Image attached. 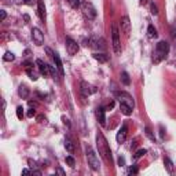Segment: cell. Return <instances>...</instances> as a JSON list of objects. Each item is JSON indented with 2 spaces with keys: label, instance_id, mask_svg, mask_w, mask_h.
<instances>
[{
  "label": "cell",
  "instance_id": "3",
  "mask_svg": "<svg viewBox=\"0 0 176 176\" xmlns=\"http://www.w3.org/2000/svg\"><path fill=\"white\" fill-rule=\"evenodd\" d=\"M112 37H113V50H114L116 54H120L121 52V41H120V32H118V28L116 24L112 25Z\"/></svg>",
  "mask_w": 176,
  "mask_h": 176
},
{
  "label": "cell",
  "instance_id": "11",
  "mask_svg": "<svg viewBox=\"0 0 176 176\" xmlns=\"http://www.w3.org/2000/svg\"><path fill=\"white\" fill-rule=\"evenodd\" d=\"M127 134H128V127H127V124H123V127L118 129L117 136H116V140H117V143H124V142H125Z\"/></svg>",
  "mask_w": 176,
  "mask_h": 176
},
{
  "label": "cell",
  "instance_id": "10",
  "mask_svg": "<svg viewBox=\"0 0 176 176\" xmlns=\"http://www.w3.org/2000/svg\"><path fill=\"white\" fill-rule=\"evenodd\" d=\"M32 38L36 43V46H43L44 43V35L38 28H33L32 29Z\"/></svg>",
  "mask_w": 176,
  "mask_h": 176
},
{
  "label": "cell",
  "instance_id": "14",
  "mask_svg": "<svg viewBox=\"0 0 176 176\" xmlns=\"http://www.w3.org/2000/svg\"><path fill=\"white\" fill-rule=\"evenodd\" d=\"M37 13H38V16H40L41 21H46L47 18V13H46V6H44V2L43 0H38L37 2Z\"/></svg>",
  "mask_w": 176,
  "mask_h": 176
},
{
  "label": "cell",
  "instance_id": "18",
  "mask_svg": "<svg viewBox=\"0 0 176 176\" xmlns=\"http://www.w3.org/2000/svg\"><path fill=\"white\" fill-rule=\"evenodd\" d=\"M94 58H95L98 62H101V63H106L107 61H109V57H107V55H105V54H98V52H96V54H94Z\"/></svg>",
  "mask_w": 176,
  "mask_h": 176
},
{
  "label": "cell",
  "instance_id": "38",
  "mask_svg": "<svg viewBox=\"0 0 176 176\" xmlns=\"http://www.w3.org/2000/svg\"><path fill=\"white\" fill-rule=\"evenodd\" d=\"M22 173H24V175H26V173H32V172H30L29 169H22Z\"/></svg>",
  "mask_w": 176,
  "mask_h": 176
},
{
  "label": "cell",
  "instance_id": "27",
  "mask_svg": "<svg viewBox=\"0 0 176 176\" xmlns=\"http://www.w3.org/2000/svg\"><path fill=\"white\" fill-rule=\"evenodd\" d=\"M66 164H68L69 167L73 168L74 165H76V161H74V158L72 156H68V157H66Z\"/></svg>",
  "mask_w": 176,
  "mask_h": 176
},
{
  "label": "cell",
  "instance_id": "40",
  "mask_svg": "<svg viewBox=\"0 0 176 176\" xmlns=\"http://www.w3.org/2000/svg\"><path fill=\"white\" fill-rule=\"evenodd\" d=\"M58 173H61V175H65V172H63L61 168H58Z\"/></svg>",
  "mask_w": 176,
  "mask_h": 176
},
{
  "label": "cell",
  "instance_id": "41",
  "mask_svg": "<svg viewBox=\"0 0 176 176\" xmlns=\"http://www.w3.org/2000/svg\"><path fill=\"white\" fill-rule=\"evenodd\" d=\"M147 2H148V0H140V4H146Z\"/></svg>",
  "mask_w": 176,
  "mask_h": 176
},
{
  "label": "cell",
  "instance_id": "15",
  "mask_svg": "<svg viewBox=\"0 0 176 176\" xmlns=\"http://www.w3.org/2000/svg\"><path fill=\"white\" fill-rule=\"evenodd\" d=\"M96 118H98L101 125L106 124V110H105L103 107H98V109H96Z\"/></svg>",
  "mask_w": 176,
  "mask_h": 176
},
{
  "label": "cell",
  "instance_id": "9",
  "mask_svg": "<svg viewBox=\"0 0 176 176\" xmlns=\"http://www.w3.org/2000/svg\"><path fill=\"white\" fill-rule=\"evenodd\" d=\"M87 46L92 47V48H96V50H101V51H103L105 48H106V46H105V40L103 38H99V37H94V38H90L88 40V44Z\"/></svg>",
  "mask_w": 176,
  "mask_h": 176
},
{
  "label": "cell",
  "instance_id": "26",
  "mask_svg": "<svg viewBox=\"0 0 176 176\" xmlns=\"http://www.w3.org/2000/svg\"><path fill=\"white\" fill-rule=\"evenodd\" d=\"M147 153V150H146V148H140V150H138L136 153H135V158H140V157H143L145 156V154Z\"/></svg>",
  "mask_w": 176,
  "mask_h": 176
},
{
  "label": "cell",
  "instance_id": "31",
  "mask_svg": "<svg viewBox=\"0 0 176 176\" xmlns=\"http://www.w3.org/2000/svg\"><path fill=\"white\" fill-rule=\"evenodd\" d=\"M151 14H154V15H157V14H158V8H157V6L151 4Z\"/></svg>",
  "mask_w": 176,
  "mask_h": 176
},
{
  "label": "cell",
  "instance_id": "25",
  "mask_svg": "<svg viewBox=\"0 0 176 176\" xmlns=\"http://www.w3.org/2000/svg\"><path fill=\"white\" fill-rule=\"evenodd\" d=\"M26 73H28V76H29L30 79L33 80V81H36V80L38 79V77H37V74H36V72H33L32 69H26Z\"/></svg>",
  "mask_w": 176,
  "mask_h": 176
},
{
  "label": "cell",
  "instance_id": "29",
  "mask_svg": "<svg viewBox=\"0 0 176 176\" xmlns=\"http://www.w3.org/2000/svg\"><path fill=\"white\" fill-rule=\"evenodd\" d=\"M145 131H146V135H147V136L150 138L151 140H154V139H156V138H154V135L151 134V131H150V128H148V127H146V128H145Z\"/></svg>",
  "mask_w": 176,
  "mask_h": 176
},
{
  "label": "cell",
  "instance_id": "24",
  "mask_svg": "<svg viewBox=\"0 0 176 176\" xmlns=\"http://www.w3.org/2000/svg\"><path fill=\"white\" fill-rule=\"evenodd\" d=\"M121 80H123V82L125 85H129V82H131L129 76H128V73H127V72H123V73H121Z\"/></svg>",
  "mask_w": 176,
  "mask_h": 176
},
{
  "label": "cell",
  "instance_id": "1",
  "mask_svg": "<svg viewBox=\"0 0 176 176\" xmlns=\"http://www.w3.org/2000/svg\"><path fill=\"white\" fill-rule=\"evenodd\" d=\"M96 147L99 150V154L103 157L106 161H113V157H112V151H110V147H109V143H107L106 138L103 136L102 132H98L96 134Z\"/></svg>",
  "mask_w": 176,
  "mask_h": 176
},
{
  "label": "cell",
  "instance_id": "4",
  "mask_svg": "<svg viewBox=\"0 0 176 176\" xmlns=\"http://www.w3.org/2000/svg\"><path fill=\"white\" fill-rule=\"evenodd\" d=\"M80 8H81L82 14H84V15L87 16L88 19H95V16H96V10H95V7H94L92 3H90V2H82L81 4H80Z\"/></svg>",
  "mask_w": 176,
  "mask_h": 176
},
{
  "label": "cell",
  "instance_id": "19",
  "mask_svg": "<svg viewBox=\"0 0 176 176\" xmlns=\"http://www.w3.org/2000/svg\"><path fill=\"white\" fill-rule=\"evenodd\" d=\"M65 148H66V150H68L70 154L74 151V145H73V142L70 140V138H66V139H65Z\"/></svg>",
  "mask_w": 176,
  "mask_h": 176
},
{
  "label": "cell",
  "instance_id": "37",
  "mask_svg": "<svg viewBox=\"0 0 176 176\" xmlns=\"http://www.w3.org/2000/svg\"><path fill=\"white\" fill-rule=\"evenodd\" d=\"M118 164H120V167H123V165L125 164V160H124L123 157H120V158H118Z\"/></svg>",
  "mask_w": 176,
  "mask_h": 176
},
{
  "label": "cell",
  "instance_id": "7",
  "mask_svg": "<svg viewBox=\"0 0 176 176\" xmlns=\"http://www.w3.org/2000/svg\"><path fill=\"white\" fill-rule=\"evenodd\" d=\"M80 91H81V95L84 96V98H88L90 95H92V94L96 92V87L88 84L87 81H81V84H80Z\"/></svg>",
  "mask_w": 176,
  "mask_h": 176
},
{
  "label": "cell",
  "instance_id": "21",
  "mask_svg": "<svg viewBox=\"0 0 176 176\" xmlns=\"http://www.w3.org/2000/svg\"><path fill=\"white\" fill-rule=\"evenodd\" d=\"M164 165H165V168H167V170L169 173L173 172V162L170 161L169 158H164Z\"/></svg>",
  "mask_w": 176,
  "mask_h": 176
},
{
  "label": "cell",
  "instance_id": "17",
  "mask_svg": "<svg viewBox=\"0 0 176 176\" xmlns=\"http://www.w3.org/2000/svg\"><path fill=\"white\" fill-rule=\"evenodd\" d=\"M18 95L21 96L22 99H26L28 96H29V90H28L25 85H21V87L18 88Z\"/></svg>",
  "mask_w": 176,
  "mask_h": 176
},
{
  "label": "cell",
  "instance_id": "16",
  "mask_svg": "<svg viewBox=\"0 0 176 176\" xmlns=\"http://www.w3.org/2000/svg\"><path fill=\"white\" fill-rule=\"evenodd\" d=\"M52 59H54V62H55V68L59 70V73L62 74H65V72H63V65H62V61H61V58H59V55L57 54V52H54V55H52Z\"/></svg>",
  "mask_w": 176,
  "mask_h": 176
},
{
  "label": "cell",
  "instance_id": "5",
  "mask_svg": "<svg viewBox=\"0 0 176 176\" xmlns=\"http://www.w3.org/2000/svg\"><path fill=\"white\" fill-rule=\"evenodd\" d=\"M116 98L118 99V102L123 105H127L128 107H131V109H134L135 107V101L134 98H132L131 95H129L128 92H124V91H121V92H117L116 94Z\"/></svg>",
  "mask_w": 176,
  "mask_h": 176
},
{
  "label": "cell",
  "instance_id": "22",
  "mask_svg": "<svg viewBox=\"0 0 176 176\" xmlns=\"http://www.w3.org/2000/svg\"><path fill=\"white\" fill-rule=\"evenodd\" d=\"M120 109H121V113H123V114H125V116H129L132 113V109H131V107H128L127 105L120 103Z\"/></svg>",
  "mask_w": 176,
  "mask_h": 176
},
{
  "label": "cell",
  "instance_id": "6",
  "mask_svg": "<svg viewBox=\"0 0 176 176\" xmlns=\"http://www.w3.org/2000/svg\"><path fill=\"white\" fill-rule=\"evenodd\" d=\"M87 158H88V165H90L94 170H99V168H101L99 160H98V157H96L95 151H94L91 147L87 148Z\"/></svg>",
  "mask_w": 176,
  "mask_h": 176
},
{
  "label": "cell",
  "instance_id": "32",
  "mask_svg": "<svg viewBox=\"0 0 176 176\" xmlns=\"http://www.w3.org/2000/svg\"><path fill=\"white\" fill-rule=\"evenodd\" d=\"M69 3H70L73 7H77V6H80V0H69Z\"/></svg>",
  "mask_w": 176,
  "mask_h": 176
},
{
  "label": "cell",
  "instance_id": "39",
  "mask_svg": "<svg viewBox=\"0 0 176 176\" xmlns=\"http://www.w3.org/2000/svg\"><path fill=\"white\" fill-rule=\"evenodd\" d=\"M114 107V102H112V103H109V106H107V109H113Z\"/></svg>",
  "mask_w": 176,
  "mask_h": 176
},
{
  "label": "cell",
  "instance_id": "23",
  "mask_svg": "<svg viewBox=\"0 0 176 176\" xmlns=\"http://www.w3.org/2000/svg\"><path fill=\"white\" fill-rule=\"evenodd\" d=\"M3 59H4L6 62H11V61H14V59H15V55H14L13 52H10V51H8V52H6V54H4V57H3Z\"/></svg>",
  "mask_w": 176,
  "mask_h": 176
},
{
  "label": "cell",
  "instance_id": "34",
  "mask_svg": "<svg viewBox=\"0 0 176 176\" xmlns=\"http://www.w3.org/2000/svg\"><path fill=\"white\" fill-rule=\"evenodd\" d=\"M6 16H7V14H6V11H4V10H0V19H2V21H4V19H6Z\"/></svg>",
  "mask_w": 176,
  "mask_h": 176
},
{
  "label": "cell",
  "instance_id": "12",
  "mask_svg": "<svg viewBox=\"0 0 176 176\" xmlns=\"http://www.w3.org/2000/svg\"><path fill=\"white\" fill-rule=\"evenodd\" d=\"M120 22H121V29H123V32L125 33V35H129V33H131V21H129V16L124 15Z\"/></svg>",
  "mask_w": 176,
  "mask_h": 176
},
{
  "label": "cell",
  "instance_id": "20",
  "mask_svg": "<svg viewBox=\"0 0 176 176\" xmlns=\"http://www.w3.org/2000/svg\"><path fill=\"white\" fill-rule=\"evenodd\" d=\"M147 36H148L150 38H156L157 36H158V33H157L156 28H154L153 25H150V26L147 28Z\"/></svg>",
  "mask_w": 176,
  "mask_h": 176
},
{
  "label": "cell",
  "instance_id": "2",
  "mask_svg": "<svg viewBox=\"0 0 176 176\" xmlns=\"http://www.w3.org/2000/svg\"><path fill=\"white\" fill-rule=\"evenodd\" d=\"M168 52H169V44L167 41H160L153 51V62L154 63L162 62L167 58Z\"/></svg>",
  "mask_w": 176,
  "mask_h": 176
},
{
  "label": "cell",
  "instance_id": "36",
  "mask_svg": "<svg viewBox=\"0 0 176 176\" xmlns=\"http://www.w3.org/2000/svg\"><path fill=\"white\" fill-rule=\"evenodd\" d=\"M35 114H36V112H35V110H33V109H30L29 112H28V117H33V116H35Z\"/></svg>",
  "mask_w": 176,
  "mask_h": 176
},
{
  "label": "cell",
  "instance_id": "13",
  "mask_svg": "<svg viewBox=\"0 0 176 176\" xmlns=\"http://www.w3.org/2000/svg\"><path fill=\"white\" fill-rule=\"evenodd\" d=\"M36 65H37V68H38V70H40L41 74H44V76L51 74V72H50V65H47L44 61L37 59V61H36Z\"/></svg>",
  "mask_w": 176,
  "mask_h": 176
},
{
  "label": "cell",
  "instance_id": "28",
  "mask_svg": "<svg viewBox=\"0 0 176 176\" xmlns=\"http://www.w3.org/2000/svg\"><path fill=\"white\" fill-rule=\"evenodd\" d=\"M16 117H18L19 120H22V117H24V107L22 106L16 107Z\"/></svg>",
  "mask_w": 176,
  "mask_h": 176
},
{
  "label": "cell",
  "instance_id": "35",
  "mask_svg": "<svg viewBox=\"0 0 176 176\" xmlns=\"http://www.w3.org/2000/svg\"><path fill=\"white\" fill-rule=\"evenodd\" d=\"M62 120H63V124H65V125L70 127V123H69V118H66L65 116H63V117H62Z\"/></svg>",
  "mask_w": 176,
  "mask_h": 176
},
{
  "label": "cell",
  "instance_id": "8",
  "mask_svg": "<svg viewBox=\"0 0 176 176\" xmlns=\"http://www.w3.org/2000/svg\"><path fill=\"white\" fill-rule=\"evenodd\" d=\"M66 51L69 55H76L79 52V44L72 37H66Z\"/></svg>",
  "mask_w": 176,
  "mask_h": 176
},
{
  "label": "cell",
  "instance_id": "33",
  "mask_svg": "<svg viewBox=\"0 0 176 176\" xmlns=\"http://www.w3.org/2000/svg\"><path fill=\"white\" fill-rule=\"evenodd\" d=\"M128 172H129V173H134V175H136V173H138V168H136V167H131V168L128 169Z\"/></svg>",
  "mask_w": 176,
  "mask_h": 176
},
{
  "label": "cell",
  "instance_id": "30",
  "mask_svg": "<svg viewBox=\"0 0 176 176\" xmlns=\"http://www.w3.org/2000/svg\"><path fill=\"white\" fill-rule=\"evenodd\" d=\"M37 2H38V0H25V4H28V6H35Z\"/></svg>",
  "mask_w": 176,
  "mask_h": 176
}]
</instances>
